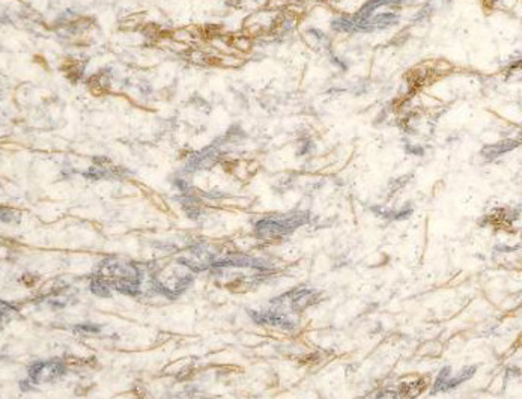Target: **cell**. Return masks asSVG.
<instances>
[{
	"label": "cell",
	"instance_id": "obj_5",
	"mask_svg": "<svg viewBox=\"0 0 522 399\" xmlns=\"http://www.w3.org/2000/svg\"><path fill=\"white\" fill-rule=\"evenodd\" d=\"M517 142H513V140H507V142H502V143H498V145H492V146H487L483 149V154L487 157V158H495L498 157L499 154L508 151V149H513L516 148Z\"/></svg>",
	"mask_w": 522,
	"mask_h": 399
},
{
	"label": "cell",
	"instance_id": "obj_4",
	"mask_svg": "<svg viewBox=\"0 0 522 399\" xmlns=\"http://www.w3.org/2000/svg\"><path fill=\"white\" fill-rule=\"evenodd\" d=\"M372 28H387L390 25H396L399 22V17L391 13H384V14H376L375 17H369Z\"/></svg>",
	"mask_w": 522,
	"mask_h": 399
},
{
	"label": "cell",
	"instance_id": "obj_2",
	"mask_svg": "<svg viewBox=\"0 0 522 399\" xmlns=\"http://www.w3.org/2000/svg\"><path fill=\"white\" fill-rule=\"evenodd\" d=\"M65 373V366L58 361H40L29 367V376L35 382H50Z\"/></svg>",
	"mask_w": 522,
	"mask_h": 399
},
{
	"label": "cell",
	"instance_id": "obj_3",
	"mask_svg": "<svg viewBox=\"0 0 522 399\" xmlns=\"http://www.w3.org/2000/svg\"><path fill=\"white\" fill-rule=\"evenodd\" d=\"M393 2V0H369L367 4H364L361 7V10L358 11L357 14V19H369L373 16V13L379 8V7H384V5H390Z\"/></svg>",
	"mask_w": 522,
	"mask_h": 399
},
{
	"label": "cell",
	"instance_id": "obj_1",
	"mask_svg": "<svg viewBox=\"0 0 522 399\" xmlns=\"http://www.w3.org/2000/svg\"><path fill=\"white\" fill-rule=\"evenodd\" d=\"M303 217V216H300ZM298 216H294L292 219H283V220H276V219H267L260 220L256 225V232L259 235H267V237H274V235H283L286 232H291L297 226L306 222V219H300Z\"/></svg>",
	"mask_w": 522,
	"mask_h": 399
}]
</instances>
